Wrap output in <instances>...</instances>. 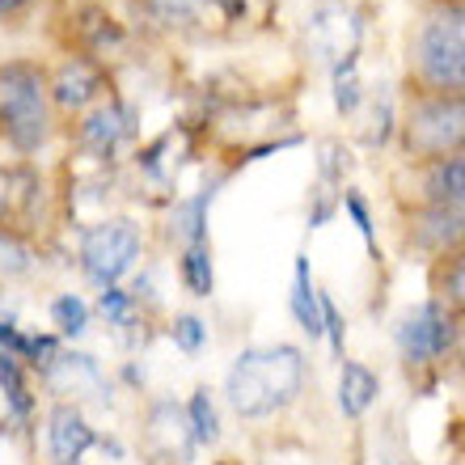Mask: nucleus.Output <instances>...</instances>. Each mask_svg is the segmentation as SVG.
<instances>
[{
    "label": "nucleus",
    "instance_id": "obj_1",
    "mask_svg": "<svg viewBox=\"0 0 465 465\" xmlns=\"http://www.w3.org/2000/svg\"><path fill=\"white\" fill-rule=\"evenodd\" d=\"M55 132V106H51L47 73L30 60L0 64V135L13 153L35 157Z\"/></svg>",
    "mask_w": 465,
    "mask_h": 465
},
{
    "label": "nucleus",
    "instance_id": "obj_2",
    "mask_svg": "<svg viewBox=\"0 0 465 465\" xmlns=\"http://www.w3.org/2000/svg\"><path fill=\"white\" fill-rule=\"evenodd\" d=\"M457 339H461V318L453 309L428 296L411 305L393 326V347H398V360H402L406 377L415 381L419 393H431L436 381H440V368L457 355Z\"/></svg>",
    "mask_w": 465,
    "mask_h": 465
},
{
    "label": "nucleus",
    "instance_id": "obj_3",
    "mask_svg": "<svg viewBox=\"0 0 465 465\" xmlns=\"http://www.w3.org/2000/svg\"><path fill=\"white\" fill-rule=\"evenodd\" d=\"M411 73L423 94H465V0H449L419 22Z\"/></svg>",
    "mask_w": 465,
    "mask_h": 465
},
{
    "label": "nucleus",
    "instance_id": "obj_4",
    "mask_svg": "<svg viewBox=\"0 0 465 465\" xmlns=\"http://www.w3.org/2000/svg\"><path fill=\"white\" fill-rule=\"evenodd\" d=\"M144 258V229L132 216H106L81 229L76 237V267L94 288H114L132 280L135 267Z\"/></svg>",
    "mask_w": 465,
    "mask_h": 465
},
{
    "label": "nucleus",
    "instance_id": "obj_5",
    "mask_svg": "<svg viewBox=\"0 0 465 465\" xmlns=\"http://www.w3.org/2000/svg\"><path fill=\"white\" fill-rule=\"evenodd\" d=\"M402 148L423 165L465 148V94H419L406 106Z\"/></svg>",
    "mask_w": 465,
    "mask_h": 465
},
{
    "label": "nucleus",
    "instance_id": "obj_6",
    "mask_svg": "<svg viewBox=\"0 0 465 465\" xmlns=\"http://www.w3.org/2000/svg\"><path fill=\"white\" fill-rule=\"evenodd\" d=\"M140 457L144 465H195L199 449L186 428V411L178 398H153L140 419Z\"/></svg>",
    "mask_w": 465,
    "mask_h": 465
},
{
    "label": "nucleus",
    "instance_id": "obj_7",
    "mask_svg": "<svg viewBox=\"0 0 465 465\" xmlns=\"http://www.w3.org/2000/svg\"><path fill=\"white\" fill-rule=\"evenodd\" d=\"M102 431L89 423L81 402H55L43 415V449H47V465H85V457L98 449Z\"/></svg>",
    "mask_w": 465,
    "mask_h": 465
},
{
    "label": "nucleus",
    "instance_id": "obj_8",
    "mask_svg": "<svg viewBox=\"0 0 465 465\" xmlns=\"http://www.w3.org/2000/svg\"><path fill=\"white\" fill-rule=\"evenodd\" d=\"M224 406L245 423H262L275 419V402L267 390V372H262V347H242L232 355V364L224 368Z\"/></svg>",
    "mask_w": 465,
    "mask_h": 465
},
{
    "label": "nucleus",
    "instance_id": "obj_9",
    "mask_svg": "<svg viewBox=\"0 0 465 465\" xmlns=\"http://www.w3.org/2000/svg\"><path fill=\"white\" fill-rule=\"evenodd\" d=\"M38 385H47L55 398H64V402H81V393H98V402H111V381H106V372H102L98 355L89 351H76V347H64L60 360L51 364V372Z\"/></svg>",
    "mask_w": 465,
    "mask_h": 465
},
{
    "label": "nucleus",
    "instance_id": "obj_10",
    "mask_svg": "<svg viewBox=\"0 0 465 465\" xmlns=\"http://www.w3.org/2000/svg\"><path fill=\"white\" fill-rule=\"evenodd\" d=\"M135 132V111L123 102H102L94 111H85V119L76 123V144L85 148L89 157H114V148Z\"/></svg>",
    "mask_w": 465,
    "mask_h": 465
},
{
    "label": "nucleus",
    "instance_id": "obj_11",
    "mask_svg": "<svg viewBox=\"0 0 465 465\" xmlns=\"http://www.w3.org/2000/svg\"><path fill=\"white\" fill-rule=\"evenodd\" d=\"M262 372H267V390H271V402H275V415H283V411L296 406L301 393H305V377H309L305 347H296V343L262 347Z\"/></svg>",
    "mask_w": 465,
    "mask_h": 465
},
{
    "label": "nucleus",
    "instance_id": "obj_12",
    "mask_svg": "<svg viewBox=\"0 0 465 465\" xmlns=\"http://www.w3.org/2000/svg\"><path fill=\"white\" fill-rule=\"evenodd\" d=\"M0 402H5V419H9V428L17 436H35V419H38L35 377L9 351H0Z\"/></svg>",
    "mask_w": 465,
    "mask_h": 465
},
{
    "label": "nucleus",
    "instance_id": "obj_13",
    "mask_svg": "<svg viewBox=\"0 0 465 465\" xmlns=\"http://www.w3.org/2000/svg\"><path fill=\"white\" fill-rule=\"evenodd\" d=\"M51 85V106L55 111H85L89 102H98L102 94V73L89 60L73 55L55 68V76L47 81Z\"/></svg>",
    "mask_w": 465,
    "mask_h": 465
},
{
    "label": "nucleus",
    "instance_id": "obj_14",
    "mask_svg": "<svg viewBox=\"0 0 465 465\" xmlns=\"http://www.w3.org/2000/svg\"><path fill=\"white\" fill-rule=\"evenodd\" d=\"M423 208H453L465 212V148L423 165Z\"/></svg>",
    "mask_w": 465,
    "mask_h": 465
},
{
    "label": "nucleus",
    "instance_id": "obj_15",
    "mask_svg": "<svg viewBox=\"0 0 465 465\" xmlns=\"http://www.w3.org/2000/svg\"><path fill=\"white\" fill-rule=\"evenodd\" d=\"M381 398V377L364 360H343L339 364V385H334V406H339V415L360 423V419L377 406Z\"/></svg>",
    "mask_w": 465,
    "mask_h": 465
},
{
    "label": "nucleus",
    "instance_id": "obj_16",
    "mask_svg": "<svg viewBox=\"0 0 465 465\" xmlns=\"http://www.w3.org/2000/svg\"><path fill=\"white\" fill-rule=\"evenodd\" d=\"M216 186L221 183L203 186V191L178 199L170 208V216H165V237H170L178 250H183V245H195V242H208V212H212V199H216Z\"/></svg>",
    "mask_w": 465,
    "mask_h": 465
},
{
    "label": "nucleus",
    "instance_id": "obj_17",
    "mask_svg": "<svg viewBox=\"0 0 465 465\" xmlns=\"http://www.w3.org/2000/svg\"><path fill=\"white\" fill-rule=\"evenodd\" d=\"M288 313L301 326L309 343L322 339V288L313 283V267H309V254H296L292 262V292H288Z\"/></svg>",
    "mask_w": 465,
    "mask_h": 465
},
{
    "label": "nucleus",
    "instance_id": "obj_18",
    "mask_svg": "<svg viewBox=\"0 0 465 465\" xmlns=\"http://www.w3.org/2000/svg\"><path fill=\"white\" fill-rule=\"evenodd\" d=\"M183 411H186V428H191V436H195L199 453H203V449H216V444L224 440L221 398H216V390H212V385H195V390H191V398L183 402Z\"/></svg>",
    "mask_w": 465,
    "mask_h": 465
},
{
    "label": "nucleus",
    "instance_id": "obj_19",
    "mask_svg": "<svg viewBox=\"0 0 465 465\" xmlns=\"http://www.w3.org/2000/svg\"><path fill=\"white\" fill-rule=\"evenodd\" d=\"M178 283L186 296L195 301H212L216 296V258H212V242H195L178 250Z\"/></svg>",
    "mask_w": 465,
    "mask_h": 465
},
{
    "label": "nucleus",
    "instance_id": "obj_20",
    "mask_svg": "<svg viewBox=\"0 0 465 465\" xmlns=\"http://www.w3.org/2000/svg\"><path fill=\"white\" fill-rule=\"evenodd\" d=\"M47 322H51V334H60L64 343L73 347L81 343L94 326V305H89L81 292H55L47 305Z\"/></svg>",
    "mask_w": 465,
    "mask_h": 465
},
{
    "label": "nucleus",
    "instance_id": "obj_21",
    "mask_svg": "<svg viewBox=\"0 0 465 465\" xmlns=\"http://www.w3.org/2000/svg\"><path fill=\"white\" fill-rule=\"evenodd\" d=\"M431 296L444 301L457 318L465 313V245L453 250V254L436 258V267H431Z\"/></svg>",
    "mask_w": 465,
    "mask_h": 465
},
{
    "label": "nucleus",
    "instance_id": "obj_22",
    "mask_svg": "<svg viewBox=\"0 0 465 465\" xmlns=\"http://www.w3.org/2000/svg\"><path fill=\"white\" fill-rule=\"evenodd\" d=\"M38 267V254L30 237L22 229H13V224H0V283H13V280H25V275H35Z\"/></svg>",
    "mask_w": 465,
    "mask_h": 465
},
{
    "label": "nucleus",
    "instance_id": "obj_23",
    "mask_svg": "<svg viewBox=\"0 0 465 465\" xmlns=\"http://www.w3.org/2000/svg\"><path fill=\"white\" fill-rule=\"evenodd\" d=\"M106 318V326H114L119 334H132L135 326H144V309L135 305V296L127 292V283H114V288H102L98 305H94Z\"/></svg>",
    "mask_w": 465,
    "mask_h": 465
},
{
    "label": "nucleus",
    "instance_id": "obj_24",
    "mask_svg": "<svg viewBox=\"0 0 465 465\" xmlns=\"http://www.w3.org/2000/svg\"><path fill=\"white\" fill-rule=\"evenodd\" d=\"M165 339H170L186 360H199V355L208 351L212 334H208V318H199V313H173L165 322Z\"/></svg>",
    "mask_w": 465,
    "mask_h": 465
},
{
    "label": "nucleus",
    "instance_id": "obj_25",
    "mask_svg": "<svg viewBox=\"0 0 465 465\" xmlns=\"http://www.w3.org/2000/svg\"><path fill=\"white\" fill-rule=\"evenodd\" d=\"M339 208L351 216L355 232H360V237H364V245H368V254L381 258V250H377V221H372V208H368V199L360 195L355 186H347L343 195H339Z\"/></svg>",
    "mask_w": 465,
    "mask_h": 465
},
{
    "label": "nucleus",
    "instance_id": "obj_26",
    "mask_svg": "<svg viewBox=\"0 0 465 465\" xmlns=\"http://www.w3.org/2000/svg\"><path fill=\"white\" fill-rule=\"evenodd\" d=\"M322 339L331 343V360L334 364H343L347 360V318L339 313L331 292H322Z\"/></svg>",
    "mask_w": 465,
    "mask_h": 465
},
{
    "label": "nucleus",
    "instance_id": "obj_27",
    "mask_svg": "<svg viewBox=\"0 0 465 465\" xmlns=\"http://www.w3.org/2000/svg\"><path fill=\"white\" fill-rule=\"evenodd\" d=\"M355 51H347L343 60L334 64V111L351 114L360 106V81H355Z\"/></svg>",
    "mask_w": 465,
    "mask_h": 465
},
{
    "label": "nucleus",
    "instance_id": "obj_28",
    "mask_svg": "<svg viewBox=\"0 0 465 465\" xmlns=\"http://www.w3.org/2000/svg\"><path fill=\"white\" fill-rule=\"evenodd\" d=\"M144 9L161 25H191L199 22V13L208 9V0H144Z\"/></svg>",
    "mask_w": 465,
    "mask_h": 465
},
{
    "label": "nucleus",
    "instance_id": "obj_29",
    "mask_svg": "<svg viewBox=\"0 0 465 465\" xmlns=\"http://www.w3.org/2000/svg\"><path fill=\"white\" fill-rule=\"evenodd\" d=\"M119 381H123V385H127V390H132V393H140V390H144V364H135V360H123V364H119Z\"/></svg>",
    "mask_w": 465,
    "mask_h": 465
},
{
    "label": "nucleus",
    "instance_id": "obj_30",
    "mask_svg": "<svg viewBox=\"0 0 465 465\" xmlns=\"http://www.w3.org/2000/svg\"><path fill=\"white\" fill-rule=\"evenodd\" d=\"M208 5L221 13L224 22H242L245 13H250V0H208Z\"/></svg>",
    "mask_w": 465,
    "mask_h": 465
},
{
    "label": "nucleus",
    "instance_id": "obj_31",
    "mask_svg": "<svg viewBox=\"0 0 465 465\" xmlns=\"http://www.w3.org/2000/svg\"><path fill=\"white\" fill-rule=\"evenodd\" d=\"M98 453H106L111 461H127V444H123L119 436H111V431H106V436H98Z\"/></svg>",
    "mask_w": 465,
    "mask_h": 465
},
{
    "label": "nucleus",
    "instance_id": "obj_32",
    "mask_svg": "<svg viewBox=\"0 0 465 465\" xmlns=\"http://www.w3.org/2000/svg\"><path fill=\"white\" fill-rule=\"evenodd\" d=\"M9 183H13V178H9L5 170H0V224H9V221H5V216H9V199H13Z\"/></svg>",
    "mask_w": 465,
    "mask_h": 465
},
{
    "label": "nucleus",
    "instance_id": "obj_33",
    "mask_svg": "<svg viewBox=\"0 0 465 465\" xmlns=\"http://www.w3.org/2000/svg\"><path fill=\"white\" fill-rule=\"evenodd\" d=\"M30 5H35V0H0V22H5V17H17V13L30 9Z\"/></svg>",
    "mask_w": 465,
    "mask_h": 465
},
{
    "label": "nucleus",
    "instance_id": "obj_34",
    "mask_svg": "<svg viewBox=\"0 0 465 465\" xmlns=\"http://www.w3.org/2000/svg\"><path fill=\"white\" fill-rule=\"evenodd\" d=\"M453 360H457V368L465 372V313H461V339H457V355H453Z\"/></svg>",
    "mask_w": 465,
    "mask_h": 465
},
{
    "label": "nucleus",
    "instance_id": "obj_35",
    "mask_svg": "<svg viewBox=\"0 0 465 465\" xmlns=\"http://www.w3.org/2000/svg\"><path fill=\"white\" fill-rule=\"evenodd\" d=\"M212 465H242V461H229V457H224V461H212Z\"/></svg>",
    "mask_w": 465,
    "mask_h": 465
}]
</instances>
